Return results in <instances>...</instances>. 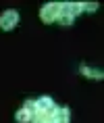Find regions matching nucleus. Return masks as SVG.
<instances>
[{
  "label": "nucleus",
  "mask_w": 104,
  "mask_h": 123,
  "mask_svg": "<svg viewBox=\"0 0 104 123\" xmlns=\"http://www.w3.org/2000/svg\"><path fill=\"white\" fill-rule=\"evenodd\" d=\"M31 119V113L27 109H21L19 113H17V121H21V123H25V121H29Z\"/></svg>",
  "instance_id": "nucleus-3"
},
{
  "label": "nucleus",
  "mask_w": 104,
  "mask_h": 123,
  "mask_svg": "<svg viewBox=\"0 0 104 123\" xmlns=\"http://www.w3.org/2000/svg\"><path fill=\"white\" fill-rule=\"evenodd\" d=\"M17 21H19L17 13L15 11H6V13H2V17H0V27L2 29H13L17 25Z\"/></svg>",
  "instance_id": "nucleus-1"
},
{
  "label": "nucleus",
  "mask_w": 104,
  "mask_h": 123,
  "mask_svg": "<svg viewBox=\"0 0 104 123\" xmlns=\"http://www.w3.org/2000/svg\"><path fill=\"white\" fill-rule=\"evenodd\" d=\"M58 4H48V6H44L42 8V19L48 23V21H54L56 19V13H58Z\"/></svg>",
  "instance_id": "nucleus-2"
},
{
  "label": "nucleus",
  "mask_w": 104,
  "mask_h": 123,
  "mask_svg": "<svg viewBox=\"0 0 104 123\" xmlns=\"http://www.w3.org/2000/svg\"><path fill=\"white\" fill-rule=\"evenodd\" d=\"M81 8H87V11H94V8H96V4H85V6H81Z\"/></svg>",
  "instance_id": "nucleus-5"
},
{
  "label": "nucleus",
  "mask_w": 104,
  "mask_h": 123,
  "mask_svg": "<svg viewBox=\"0 0 104 123\" xmlns=\"http://www.w3.org/2000/svg\"><path fill=\"white\" fill-rule=\"evenodd\" d=\"M48 123H52V121H48Z\"/></svg>",
  "instance_id": "nucleus-6"
},
{
  "label": "nucleus",
  "mask_w": 104,
  "mask_h": 123,
  "mask_svg": "<svg viewBox=\"0 0 104 123\" xmlns=\"http://www.w3.org/2000/svg\"><path fill=\"white\" fill-rule=\"evenodd\" d=\"M58 21L60 23H65V25H69L73 21V13H63V15H58Z\"/></svg>",
  "instance_id": "nucleus-4"
}]
</instances>
